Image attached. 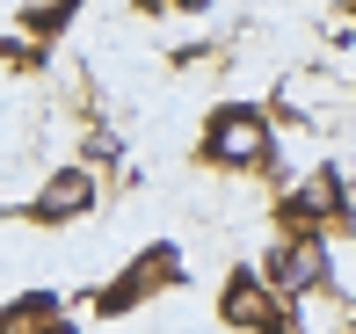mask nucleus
<instances>
[{
    "instance_id": "1",
    "label": "nucleus",
    "mask_w": 356,
    "mask_h": 334,
    "mask_svg": "<svg viewBox=\"0 0 356 334\" xmlns=\"http://www.w3.org/2000/svg\"><path fill=\"white\" fill-rule=\"evenodd\" d=\"M197 160L218 167V174H269L277 167V117L262 102H218L204 117Z\"/></svg>"
},
{
    "instance_id": "2",
    "label": "nucleus",
    "mask_w": 356,
    "mask_h": 334,
    "mask_svg": "<svg viewBox=\"0 0 356 334\" xmlns=\"http://www.w3.org/2000/svg\"><path fill=\"white\" fill-rule=\"evenodd\" d=\"M182 283H189V254L175 247V240H153V247H138L131 262L102 283L95 312H102V320H117V312H138V306H153V298L182 291Z\"/></svg>"
},
{
    "instance_id": "3",
    "label": "nucleus",
    "mask_w": 356,
    "mask_h": 334,
    "mask_svg": "<svg viewBox=\"0 0 356 334\" xmlns=\"http://www.w3.org/2000/svg\"><path fill=\"white\" fill-rule=\"evenodd\" d=\"M342 218H349L342 167H313V174H298V189L277 197V233L284 240H327V226H342Z\"/></svg>"
},
{
    "instance_id": "4",
    "label": "nucleus",
    "mask_w": 356,
    "mask_h": 334,
    "mask_svg": "<svg viewBox=\"0 0 356 334\" xmlns=\"http://www.w3.org/2000/svg\"><path fill=\"white\" fill-rule=\"evenodd\" d=\"M218 320L240 327V334H298V312H291L284 298L262 283V269H248V262L225 269V283H218Z\"/></svg>"
},
{
    "instance_id": "5",
    "label": "nucleus",
    "mask_w": 356,
    "mask_h": 334,
    "mask_svg": "<svg viewBox=\"0 0 356 334\" xmlns=\"http://www.w3.org/2000/svg\"><path fill=\"white\" fill-rule=\"evenodd\" d=\"M262 283L298 312L305 298L334 291V247H327V240H277V247L262 254Z\"/></svg>"
},
{
    "instance_id": "6",
    "label": "nucleus",
    "mask_w": 356,
    "mask_h": 334,
    "mask_svg": "<svg viewBox=\"0 0 356 334\" xmlns=\"http://www.w3.org/2000/svg\"><path fill=\"white\" fill-rule=\"evenodd\" d=\"M95 211V174L66 160V167H51L44 174V189L29 197V226H44V233H58V226H80V218Z\"/></svg>"
},
{
    "instance_id": "7",
    "label": "nucleus",
    "mask_w": 356,
    "mask_h": 334,
    "mask_svg": "<svg viewBox=\"0 0 356 334\" xmlns=\"http://www.w3.org/2000/svg\"><path fill=\"white\" fill-rule=\"evenodd\" d=\"M0 334H80L58 291H22L0 306Z\"/></svg>"
},
{
    "instance_id": "8",
    "label": "nucleus",
    "mask_w": 356,
    "mask_h": 334,
    "mask_svg": "<svg viewBox=\"0 0 356 334\" xmlns=\"http://www.w3.org/2000/svg\"><path fill=\"white\" fill-rule=\"evenodd\" d=\"M73 0H58V8H22V15H15V29H22V37L29 44H44V37H58V29H73Z\"/></svg>"
},
{
    "instance_id": "9",
    "label": "nucleus",
    "mask_w": 356,
    "mask_h": 334,
    "mask_svg": "<svg viewBox=\"0 0 356 334\" xmlns=\"http://www.w3.org/2000/svg\"><path fill=\"white\" fill-rule=\"evenodd\" d=\"M0 58H8L15 73H44V58H51V51H44V44H29L22 29H15V37H0Z\"/></svg>"
},
{
    "instance_id": "10",
    "label": "nucleus",
    "mask_w": 356,
    "mask_h": 334,
    "mask_svg": "<svg viewBox=\"0 0 356 334\" xmlns=\"http://www.w3.org/2000/svg\"><path fill=\"white\" fill-rule=\"evenodd\" d=\"M342 334H356V327H342Z\"/></svg>"
},
{
    "instance_id": "11",
    "label": "nucleus",
    "mask_w": 356,
    "mask_h": 334,
    "mask_svg": "<svg viewBox=\"0 0 356 334\" xmlns=\"http://www.w3.org/2000/svg\"><path fill=\"white\" fill-rule=\"evenodd\" d=\"M349 15H356V8H349Z\"/></svg>"
}]
</instances>
